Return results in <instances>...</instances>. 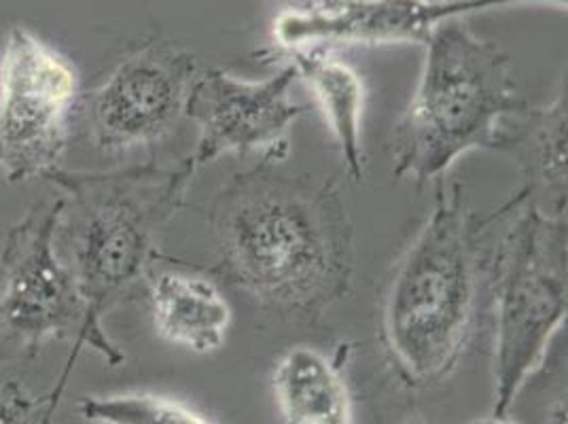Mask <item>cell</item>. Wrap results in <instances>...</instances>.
<instances>
[{
    "mask_svg": "<svg viewBox=\"0 0 568 424\" xmlns=\"http://www.w3.org/2000/svg\"><path fill=\"white\" fill-rule=\"evenodd\" d=\"M221 272L261 307L312 321L353 279L355 240L332 181L260 165L234 174L211 204Z\"/></svg>",
    "mask_w": 568,
    "mask_h": 424,
    "instance_id": "obj_1",
    "label": "cell"
},
{
    "mask_svg": "<svg viewBox=\"0 0 568 424\" xmlns=\"http://www.w3.org/2000/svg\"><path fill=\"white\" fill-rule=\"evenodd\" d=\"M187 165L146 164L113 172L58 168L48 176L62 202L58 251L88 307L98 354L109 367L125 354L104 331V316L149 283L158 244L191 185Z\"/></svg>",
    "mask_w": 568,
    "mask_h": 424,
    "instance_id": "obj_2",
    "label": "cell"
},
{
    "mask_svg": "<svg viewBox=\"0 0 568 424\" xmlns=\"http://www.w3.org/2000/svg\"><path fill=\"white\" fill-rule=\"evenodd\" d=\"M503 206L479 216L463 185H439L425 225L395 263L379 307V335L403 380L430 386L450 376L477 316L479 281L490 267L488 234Z\"/></svg>",
    "mask_w": 568,
    "mask_h": 424,
    "instance_id": "obj_3",
    "label": "cell"
},
{
    "mask_svg": "<svg viewBox=\"0 0 568 424\" xmlns=\"http://www.w3.org/2000/svg\"><path fill=\"white\" fill-rule=\"evenodd\" d=\"M425 67L393 134V174L426 183L475 149H495L503 123L526 109L511 60L463 18L426 39Z\"/></svg>",
    "mask_w": 568,
    "mask_h": 424,
    "instance_id": "obj_4",
    "label": "cell"
},
{
    "mask_svg": "<svg viewBox=\"0 0 568 424\" xmlns=\"http://www.w3.org/2000/svg\"><path fill=\"white\" fill-rule=\"evenodd\" d=\"M507 206L488 272L495 300L493 416H507L567 321V216L537 209L524 189Z\"/></svg>",
    "mask_w": 568,
    "mask_h": 424,
    "instance_id": "obj_5",
    "label": "cell"
},
{
    "mask_svg": "<svg viewBox=\"0 0 568 424\" xmlns=\"http://www.w3.org/2000/svg\"><path fill=\"white\" fill-rule=\"evenodd\" d=\"M60 198L26 211L2 238L0 265V365L34 359L49 342L74 344L71 361L83 349L98 354L88 307L69 263L58 251Z\"/></svg>",
    "mask_w": 568,
    "mask_h": 424,
    "instance_id": "obj_6",
    "label": "cell"
},
{
    "mask_svg": "<svg viewBox=\"0 0 568 424\" xmlns=\"http://www.w3.org/2000/svg\"><path fill=\"white\" fill-rule=\"evenodd\" d=\"M77 104L71 62L24 26L11 28L0 55V174L9 183L62 168Z\"/></svg>",
    "mask_w": 568,
    "mask_h": 424,
    "instance_id": "obj_7",
    "label": "cell"
},
{
    "mask_svg": "<svg viewBox=\"0 0 568 424\" xmlns=\"http://www.w3.org/2000/svg\"><path fill=\"white\" fill-rule=\"evenodd\" d=\"M195 74V58L174 43L155 41L134 51L81 100L90 139L106 153L166 139L185 115Z\"/></svg>",
    "mask_w": 568,
    "mask_h": 424,
    "instance_id": "obj_8",
    "label": "cell"
},
{
    "mask_svg": "<svg viewBox=\"0 0 568 424\" xmlns=\"http://www.w3.org/2000/svg\"><path fill=\"white\" fill-rule=\"evenodd\" d=\"M295 79L288 64L260 81L223 69L197 72L185 104V115L197 125L195 149L183 160L191 174L227 153L283 160L286 132L306 111L291 95Z\"/></svg>",
    "mask_w": 568,
    "mask_h": 424,
    "instance_id": "obj_9",
    "label": "cell"
},
{
    "mask_svg": "<svg viewBox=\"0 0 568 424\" xmlns=\"http://www.w3.org/2000/svg\"><path fill=\"white\" fill-rule=\"evenodd\" d=\"M526 2L567 7V0H310L274 18L272 41L276 49L425 46L433 30L448 20Z\"/></svg>",
    "mask_w": 568,
    "mask_h": 424,
    "instance_id": "obj_10",
    "label": "cell"
},
{
    "mask_svg": "<svg viewBox=\"0 0 568 424\" xmlns=\"http://www.w3.org/2000/svg\"><path fill=\"white\" fill-rule=\"evenodd\" d=\"M495 151L507 153L524 174L528 200L554 216H567V94L541 109H524L507 121Z\"/></svg>",
    "mask_w": 568,
    "mask_h": 424,
    "instance_id": "obj_11",
    "label": "cell"
},
{
    "mask_svg": "<svg viewBox=\"0 0 568 424\" xmlns=\"http://www.w3.org/2000/svg\"><path fill=\"white\" fill-rule=\"evenodd\" d=\"M149 304L158 333L195 354L216 353L232 325V307L216 284L185 272L149 276Z\"/></svg>",
    "mask_w": 568,
    "mask_h": 424,
    "instance_id": "obj_12",
    "label": "cell"
},
{
    "mask_svg": "<svg viewBox=\"0 0 568 424\" xmlns=\"http://www.w3.org/2000/svg\"><path fill=\"white\" fill-rule=\"evenodd\" d=\"M300 79L306 81L310 92L321 104L329 123L339 155L353 181L365 176V147H363V113H365V83L361 74L321 48L276 49V53Z\"/></svg>",
    "mask_w": 568,
    "mask_h": 424,
    "instance_id": "obj_13",
    "label": "cell"
},
{
    "mask_svg": "<svg viewBox=\"0 0 568 424\" xmlns=\"http://www.w3.org/2000/svg\"><path fill=\"white\" fill-rule=\"evenodd\" d=\"M272 386L284 424H353V397L339 367L312 346L281 356Z\"/></svg>",
    "mask_w": 568,
    "mask_h": 424,
    "instance_id": "obj_14",
    "label": "cell"
},
{
    "mask_svg": "<svg viewBox=\"0 0 568 424\" xmlns=\"http://www.w3.org/2000/svg\"><path fill=\"white\" fill-rule=\"evenodd\" d=\"M77 407L94 424H214L183 401L149 393L83 397Z\"/></svg>",
    "mask_w": 568,
    "mask_h": 424,
    "instance_id": "obj_15",
    "label": "cell"
},
{
    "mask_svg": "<svg viewBox=\"0 0 568 424\" xmlns=\"http://www.w3.org/2000/svg\"><path fill=\"white\" fill-rule=\"evenodd\" d=\"M67 391V384L58 382L45 395H32L16 380L0 386V424H51V416Z\"/></svg>",
    "mask_w": 568,
    "mask_h": 424,
    "instance_id": "obj_16",
    "label": "cell"
},
{
    "mask_svg": "<svg viewBox=\"0 0 568 424\" xmlns=\"http://www.w3.org/2000/svg\"><path fill=\"white\" fill-rule=\"evenodd\" d=\"M549 424H567V405H558L556 407V412L551 414V421H549Z\"/></svg>",
    "mask_w": 568,
    "mask_h": 424,
    "instance_id": "obj_17",
    "label": "cell"
},
{
    "mask_svg": "<svg viewBox=\"0 0 568 424\" xmlns=\"http://www.w3.org/2000/svg\"><path fill=\"white\" fill-rule=\"evenodd\" d=\"M469 424H514L509 423L505 416H488V418H479V421H474V423Z\"/></svg>",
    "mask_w": 568,
    "mask_h": 424,
    "instance_id": "obj_18",
    "label": "cell"
}]
</instances>
